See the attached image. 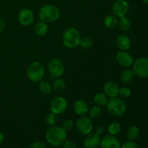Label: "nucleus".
Here are the masks:
<instances>
[{
    "label": "nucleus",
    "instance_id": "f257e3e1",
    "mask_svg": "<svg viewBox=\"0 0 148 148\" xmlns=\"http://www.w3.org/2000/svg\"><path fill=\"white\" fill-rule=\"evenodd\" d=\"M46 138L51 145L59 147L66 140V132L62 127L51 126L46 132Z\"/></svg>",
    "mask_w": 148,
    "mask_h": 148
},
{
    "label": "nucleus",
    "instance_id": "f03ea898",
    "mask_svg": "<svg viewBox=\"0 0 148 148\" xmlns=\"http://www.w3.org/2000/svg\"><path fill=\"white\" fill-rule=\"evenodd\" d=\"M39 18L44 23H53L60 17V10L52 4L43 5L39 10Z\"/></svg>",
    "mask_w": 148,
    "mask_h": 148
},
{
    "label": "nucleus",
    "instance_id": "7ed1b4c3",
    "mask_svg": "<svg viewBox=\"0 0 148 148\" xmlns=\"http://www.w3.org/2000/svg\"><path fill=\"white\" fill-rule=\"evenodd\" d=\"M80 34L75 27H69L66 29L62 36L63 44L68 49H75L79 45Z\"/></svg>",
    "mask_w": 148,
    "mask_h": 148
},
{
    "label": "nucleus",
    "instance_id": "20e7f679",
    "mask_svg": "<svg viewBox=\"0 0 148 148\" xmlns=\"http://www.w3.org/2000/svg\"><path fill=\"white\" fill-rule=\"evenodd\" d=\"M106 106L109 114L114 116H120L123 115L127 109L125 102L118 97L111 98Z\"/></svg>",
    "mask_w": 148,
    "mask_h": 148
},
{
    "label": "nucleus",
    "instance_id": "39448f33",
    "mask_svg": "<svg viewBox=\"0 0 148 148\" xmlns=\"http://www.w3.org/2000/svg\"><path fill=\"white\" fill-rule=\"evenodd\" d=\"M45 75V69L43 64L40 62H34L27 68V75L31 82H38L43 79Z\"/></svg>",
    "mask_w": 148,
    "mask_h": 148
},
{
    "label": "nucleus",
    "instance_id": "423d86ee",
    "mask_svg": "<svg viewBox=\"0 0 148 148\" xmlns=\"http://www.w3.org/2000/svg\"><path fill=\"white\" fill-rule=\"evenodd\" d=\"M132 72L134 75L140 77H148V59L142 57L139 58L133 64Z\"/></svg>",
    "mask_w": 148,
    "mask_h": 148
},
{
    "label": "nucleus",
    "instance_id": "0eeeda50",
    "mask_svg": "<svg viewBox=\"0 0 148 148\" xmlns=\"http://www.w3.org/2000/svg\"><path fill=\"white\" fill-rule=\"evenodd\" d=\"M77 130L80 134L87 135L92 132L93 128L92 121L89 117L82 116L79 119H78L76 122Z\"/></svg>",
    "mask_w": 148,
    "mask_h": 148
},
{
    "label": "nucleus",
    "instance_id": "6e6552de",
    "mask_svg": "<svg viewBox=\"0 0 148 148\" xmlns=\"http://www.w3.org/2000/svg\"><path fill=\"white\" fill-rule=\"evenodd\" d=\"M49 73L52 77H59L64 72V65L59 59H53L49 62L48 65Z\"/></svg>",
    "mask_w": 148,
    "mask_h": 148
},
{
    "label": "nucleus",
    "instance_id": "1a4fd4ad",
    "mask_svg": "<svg viewBox=\"0 0 148 148\" xmlns=\"http://www.w3.org/2000/svg\"><path fill=\"white\" fill-rule=\"evenodd\" d=\"M50 108L52 112L56 114H61L67 108V101L62 96L55 97L51 101Z\"/></svg>",
    "mask_w": 148,
    "mask_h": 148
},
{
    "label": "nucleus",
    "instance_id": "9d476101",
    "mask_svg": "<svg viewBox=\"0 0 148 148\" xmlns=\"http://www.w3.org/2000/svg\"><path fill=\"white\" fill-rule=\"evenodd\" d=\"M130 10V5L125 0H118L114 4L112 7V11L116 17H124L128 13Z\"/></svg>",
    "mask_w": 148,
    "mask_h": 148
},
{
    "label": "nucleus",
    "instance_id": "9b49d317",
    "mask_svg": "<svg viewBox=\"0 0 148 148\" xmlns=\"http://www.w3.org/2000/svg\"><path fill=\"white\" fill-rule=\"evenodd\" d=\"M18 20L23 26H29L33 23L34 14L28 8L22 9L18 14Z\"/></svg>",
    "mask_w": 148,
    "mask_h": 148
},
{
    "label": "nucleus",
    "instance_id": "f8f14e48",
    "mask_svg": "<svg viewBox=\"0 0 148 148\" xmlns=\"http://www.w3.org/2000/svg\"><path fill=\"white\" fill-rule=\"evenodd\" d=\"M117 62L119 64L124 67H130L134 63L133 57L127 51H120L116 53V56Z\"/></svg>",
    "mask_w": 148,
    "mask_h": 148
},
{
    "label": "nucleus",
    "instance_id": "ddd939ff",
    "mask_svg": "<svg viewBox=\"0 0 148 148\" xmlns=\"http://www.w3.org/2000/svg\"><path fill=\"white\" fill-rule=\"evenodd\" d=\"M101 137L97 133H89L84 140V145L87 148H96L101 144Z\"/></svg>",
    "mask_w": 148,
    "mask_h": 148
},
{
    "label": "nucleus",
    "instance_id": "4468645a",
    "mask_svg": "<svg viewBox=\"0 0 148 148\" xmlns=\"http://www.w3.org/2000/svg\"><path fill=\"white\" fill-rule=\"evenodd\" d=\"M101 148H121L119 141L114 136L108 134L106 135L101 141Z\"/></svg>",
    "mask_w": 148,
    "mask_h": 148
},
{
    "label": "nucleus",
    "instance_id": "2eb2a0df",
    "mask_svg": "<svg viewBox=\"0 0 148 148\" xmlns=\"http://www.w3.org/2000/svg\"><path fill=\"white\" fill-rule=\"evenodd\" d=\"M119 88L117 84L112 81L107 82L103 85L104 93L110 98L116 97L119 95Z\"/></svg>",
    "mask_w": 148,
    "mask_h": 148
},
{
    "label": "nucleus",
    "instance_id": "dca6fc26",
    "mask_svg": "<svg viewBox=\"0 0 148 148\" xmlns=\"http://www.w3.org/2000/svg\"><path fill=\"white\" fill-rule=\"evenodd\" d=\"M73 108L77 115L85 116L88 112V105L83 100H78L74 103Z\"/></svg>",
    "mask_w": 148,
    "mask_h": 148
},
{
    "label": "nucleus",
    "instance_id": "f3484780",
    "mask_svg": "<svg viewBox=\"0 0 148 148\" xmlns=\"http://www.w3.org/2000/svg\"><path fill=\"white\" fill-rule=\"evenodd\" d=\"M116 45L121 51H127L131 46V40L127 35H120L116 38Z\"/></svg>",
    "mask_w": 148,
    "mask_h": 148
},
{
    "label": "nucleus",
    "instance_id": "a211bd4d",
    "mask_svg": "<svg viewBox=\"0 0 148 148\" xmlns=\"http://www.w3.org/2000/svg\"><path fill=\"white\" fill-rule=\"evenodd\" d=\"M48 25L44 22H39L36 23L34 27V32L37 36H43L47 33Z\"/></svg>",
    "mask_w": 148,
    "mask_h": 148
},
{
    "label": "nucleus",
    "instance_id": "6ab92c4d",
    "mask_svg": "<svg viewBox=\"0 0 148 148\" xmlns=\"http://www.w3.org/2000/svg\"><path fill=\"white\" fill-rule=\"evenodd\" d=\"M118 25V20L115 15H108L104 19V25L108 29H114Z\"/></svg>",
    "mask_w": 148,
    "mask_h": 148
},
{
    "label": "nucleus",
    "instance_id": "aec40b11",
    "mask_svg": "<svg viewBox=\"0 0 148 148\" xmlns=\"http://www.w3.org/2000/svg\"><path fill=\"white\" fill-rule=\"evenodd\" d=\"M133 76H134V73H133L132 70L127 69L121 72V75H120V79L123 83L128 84L132 81Z\"/></svg>",
    "mask_w": 148,
    "mask_h": 148
},
{
    "label": "nucleus",
    "instance_id": "412c9836",
    "mask_svg": "<svg viewBox=\"0 0 148 148\" xmlns=\"http://www.w3.org/2000/svg\"><path fill=\"white\" fill-rule=\"evenodd\" d=\"M140 135V130L135 126H132L128 129L127 132V137L130 141L137 139Z\"/></svg>",
    "mask_w": 148,
    "mask_h": 148
},
{
    "label": "nucleus",
    "instance_id": "4be33fe9",
    "mask_svg": "<svg viewBox=\"0 0 148 148\" xmlns=\"http://www.w3.org/2000/svg\"><path fill=\"white\" fill-rule=\"evenodd\" d=\"M117 25L119 27V28L121 29L123 31H127L131 27V21L129 18L124 17H120L119 20H118V25Z\"/></svg>",
    "mask_w": 148,
    "mask_h": 148
},
{
    "label": "nucleus",
    "instance_id": "5701e85b",
    "mask_svg": "<svg viewBox=\"0 0 148 148\" xmlns=\"http://www.w3.org/2000/svg\"><path fill=\"white\" fill-rule=\"evenodd\" d=\"M94 101H95V103L97 105L101 106H106L108 101V96L105 93H103V92H98V93L95 95Z\"/></svg>",
    "mask_w": 148,
    "mask_h": 148
},
{
    "label": "nucleus",
    "instance_id": "b1692460",
    "mask_svg": "<svg viewBox=\"0 0 148 148\" xmlns=\"http://www.w3.org/2000/svg\"><path fill=\"white\" fill-rule=\"evenodd\" d=\"M38 89L40 92L44 95H48L51 93L52 90L51 85L49 82H46V81H40L38 85Z\"/></svg>",
    "mask_w": 148,
    "mask_h": 148
},
{
    "label": "nucleus",
    "instance_id": "393cba45",
    "mask_svg": "<svg viewBox=\"0 0 148 148\" xmlns=\"http://www.w3.org/2000/svg\"><path fill=\"white\" fill-rule=\"evenodd\" d=\"M53 87L54 88V90L56 91L59 92H63L65 90L66 88V85H65V82H64L63 79H62L61 78L57 77L54 81H53Z\"/></svg>",
    "mask_w": 148,
    "mask_h": 148
},
{
    "label": "nucleus",
    "instance_id": "a878e982",
    "mask_svg": "<svg viewBox=\"0 0 148 148\" xmlns=\"http://www.w3.org/2000/svg\"><path fill=\"white\" fill-rule=\"evenodd\" d=\"M121 127L119 123L118 122H113L111 124H109L108 127V132L109 134L111 135H116V134H119L121 132Z\"/></svg>",
    "mask_w": 148,
    "mask_h": 148
},
{
    "label": "nucleus",
    "instance_id": "bb28decb",
    "mask_svg": "<svg viewBox=\"0 0 148 148\" xmlns=\"http://www.w3.org/2000/svg\"><path fill=\"white\" fill-rule=\"evenodd\" d=\"M58 121L57 114L51 112L48 114L46 117V122L49 126H54Z\"/></svg>",
    "mask_w": 148,
    "mask_h": 148
},
{
    "label": "nucleus",
    "instance_id": "cd10ccee",
    "mask_svg": "<svg viewBox=\"0 0 148 148\" xmlns=\"http://www.w3.org/2000/svg\"><path fill=\"white\" fill-rule=\"evenodd\" d=\"M79 46L84 49H89L92 46V40L89 37H84L80 39Z\"/></svg>",
    "mask_w": 148,
    "mask_h": 148
},
{
    "label": "nucleus",
    "instance_id": "c85d7f7f",
    "mask_svg": "<svg viewBox=\"0 0 148 148\" xmlns=\"http://www.w3.org/2000/svg\"><path fill=\"white\" fill-rule=\"evenodd\" d=\"M101 108L99 106H93L90 110V116L92 119H97L101 115Z\"/></svg>",
    "mask_w": 148,
    "mask_h": 148
},
{
    "label": "nucleus",
    "instance_id": "c756f323",
    "mask_svg": "<svg viewBox=\"0 0 148 148\" xmlns=\"http://www.w3.org/2000/svg\"><path fill=\"white\" fill-rule=\"evenodd\" d=\"M119 95H120V96L124 98H129L131 95V90L130 88H127V87H123V88H120L119 90Z\"/></svg>",
    "mask_w": 148,
    "mask_h": 148
},
{
    "label": "nucleus",
    "instance_id": "7c9ffc66",
    "mask_svg": "<svg viewBox=\"0 0 148 148\" xmlns=\"http://www.w3.org/2000/svg\"><path fill=\"white\" fill-rule=\"evenodd\" d=\"M74 126V122L72 119H66L62 124V128L65 130V131H69L72 129Z\"/></svg>",
    "mask_w": 148,
    "mask_h": 148
},
{
    "label": "nucleus",
    "instance_id": "2f4dec72",
    "mask_svg": "<svg viewBox=\"0 0 148 148\" xmlns=\"http://www.w3.org/2000/svg\"><path fill=\"white\" fill-rule=\"evenodd\" d=\"M63 148H77V145L72 140H66L63 144Z\"/></svg>",
    "mask_w": 148,
    "mask_h": 148
},
{
    "label": "nucleus",
    "instance_id": "473e14b6",
    "mask_svg": "<svg viewBox=\"0 0 148 148\" xmlns=\"http://www.w3.org/2000/svg\"><path fill=\"white\" fill-rule=\"evenodd\" d=\"M121 148H139L137 145L133 141H128L124 143Z\"/></svg>",
    "mask_w": 148,
    "mask_h": 148
},
{
    "label": "nucleus",
    "instance_id": "72a5a7b5",
    "mask_svg": "<svg viewBox=\"0 0 148 148\" xmlns=\"http://www.w3.org/2000/svg\"><path fill=\"white\" fill-rule=\"evenodd\" d=\"M31 148H46V146L41 142H36L32 145Z\"/></svg>",
    "mask_w": 148,
    "mask_h": 148
},
{
    "label": "nucleus",
    "instance_id": "f704fd0d",
    "mask_svg": "<svg viewBox=\"0 0 148 148\" xmlns=\"http://www.w3.org/2000/svg\"><path fill=\"white\" fill-rule=\"evenodd\" d=\"M104 132V127L103 126H98V127L96 128V132L98 134L101 135V134Z\"/></svg>",
    "mask_w": 148,
    "mask_h": 148
},
{
    "label": "nucleus",
    "instance_id": "c9c22d12",
    "mask_svg": "<svg viewBox=\"0 0 148 148\" xmlns=\"http://www.w3.org/2000/svg\"><path fill=\"white\" fill-rule=\"evenodd\" d=\"M4 27H5V23H4V21L3 20V19L0 18V32L4 30Z\"/></svg>",
    "mask_w": 148,
    "mask_h": 148
},
{
    "label": "nucleus",
    "instance_id": "e433bc0d",
    "mask_svg": "<svg viewBox=\"0 0 148 148\" xmlns=\"http://www.w3.org/2000/svg\"><path fill=\"white\" fill-rule=\"evenodd\" d=\"M4 134L0 132V145H1L3 143V142H4Z\"/></svg>",
    "mask_w": 148,
    "mask_h": 148
},
{
    "label": "nucleus",
    "instance_id": "4c0bfd02",
    "mask_svg": "<svg viewBox=\"0 0 148 148\" xmlns=\"http://www.w3.org/2000/svg\"><path fill=\"white\" fill-rule=\"evenodd\" d=\"M143 2L146 3V4H148V0H143Z\"/></svg>",
    "mask_w": 148,
    "mask_h": 148
},
{
    "label": "nucleus",
    "instance_id": "58836bf2",
    "mask_svg": "<svg viewBox=\"0 0 148 148\" xmlns=\"http://www.w3.org/2000/svg\"><path fill=\"white\" fill-rule=\"evenodd\" d=\"M83 148H87V147H83Z\"/></svg>",
    "mask_w": 148,
    "mask_h": 148
}]
</instances>
